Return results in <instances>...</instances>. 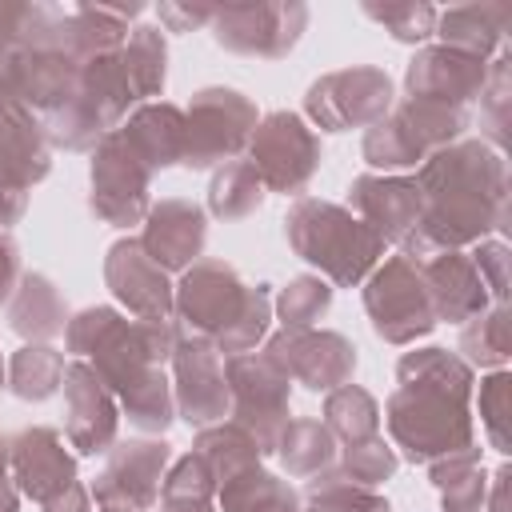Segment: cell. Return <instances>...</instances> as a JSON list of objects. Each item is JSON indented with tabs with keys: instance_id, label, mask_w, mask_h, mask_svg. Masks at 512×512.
<instances>
[{
	"instance_id": "1",
	"label": "cell",
	"mask_w": 512,
	"mask_h": 512,
	"mask_svg": "<svg viewBox=\"0 0 512 512\" xmlns=\"http://www.w3.org/2000/svg\"><path fill=\"white\" fill-rule=\"evenodd\" d=\"M72 352L96 356L92 372L108 384L136 428L164 432L172 420V396L160 376V364L172 356L176 336L168 320H120L112 308H88L68 324Z\"/></svg>"
},
{
	"instance_id": "2",
	"label": "cell",
	"mask_w": 512,
	"mask_h": 512,
	"mask_svg": "<svg viewBox=\"0 0 512 512\" xmlns=\"http://www.w3.org/2000/svg\"><path fill=\"white\" fill-rule=\"evenodd\" d=\"M424 208L408 236L412 256H440L504 224V160L484 144L440 148L416 180Z\"/></svg>"
},
{
	"instance_id": "3",
	"label": "cell",
	"mask_w": 512,
	"mask_h": 512,
	"mask_svg": "<svg viewBox=\"0 0 512 512\" xmlns=\"http://www.w3.org/2000/svg\"><path fill=\"white\" fill-rule=\"evenodd\" d=\"M468 368L444 348L408 352L400 360V392L388 400V424L412 460L464 452L472 424L464 412Z\"/></svg>"
},
{
	"instance_id": "4",
	"label": "cell",
	"mask_w": 512,
	"mask_h": 512,
	"mask_svg": "<svg viewBox=\"0 0 512 512\" xmlns=\"http://www.w3.org/2000/svg\"><path fill=\"white\" fill-rule=\"evenodd\" d=\"M176 304L196 340H208L216 352H248L268 328L264 284H240V276L220 260L196 264L184 276Z\"/></svg>"
},
{
	"instance_id": "5",
	"label": "cell",
	"mask_w": 512,
	"mask_h": 512,
	"mask_svg": "<svg viewBox=\"0 0 512 512\" xmlns=\"http://www.w3.org/2000/svg\"><path fill=\"white\" fill-rule=\"evenodd\" d=\"M288 244L316 268H324L336 284H356L372 260L380 256L384 240L356 216L324 200H300L288 216Z\"/></svg>"
},
{
	"instance_id": "6",
	"label": "cell",
	"mask_w": 512,
	"mask_h": 512,
	"mask_svg": "<svg viewBox=\"0 0 512 512\" xmlns=\"http://www.w3.org/2000/svg\"><path fill=\"white\" fill-rule=\"evenodd\" d=\"M256 132V108L232 92V88H204L196 92L188 116H184V144H180V164L188 168H208L232 160L244 140Z\"/></svg>"
},
{
	"instance_id": "7",
	"label": "cell",
	"mask_w": 512,
	"mask_h": 512,
	"mask_svg": "<svg viewBox=\"0 0 512 512\" xmlns=\"http://www.w3.org/2000/svg\"><path fill=\"white\" fill-rule=\"evenodd\" d=\"M228 400L236 424L256 440L260 452H272L288 428V376L268 352L228 360Z\"/></svg>"
},
{
	"instance_id": "8",
	"label": "cell",
	"mask_w": 512,
	"mask_h": 512,
	"mask_svg": "<svg viewBox=\"0 0 512 512\" xmlns=\"http://www.w3.org/2000/svg\"><path fill=\"white\" fill-rule=\"evenodd\" d=\"M364 304H368V316H372L376 332L392 344H404V340H412V336H420L436 324L420 264H412L408 256L388 260L372 276V284L364 292Z\"/></svg>"
},
{
	"instance_id": "9",
	"label": "cell",
	"mask_w": 512,
	"mask_h": 512,
	"mask_svg": "<svg viewBox=\"0 0 512 512\" xmlns=\"http://www.w3.org/2000/svg\"><path fill=\"white\" fill-rule=\"evenodd\" d=\"M252 168L272 192H300L320 164V140L292 112H272L248 140Z\"/></svg>"
},
{
	"instance_id": "10",
	"label": "cell",
	"mask_w": 512,
	"mask_h": 512,
	"mask_svg": "<svg viewBox=\"0 0 512 512\" xmlns=\"http://www.w3.org/2000/svg\"><path fill=\"white\" fill-rule=\"evenodd\" d=\"M12 460H16L20 488L44 512H88V496L76 484V468L52 428H28L12 444Z\"/></svg>"
},
{
	"instance_id": "11",
	"label": "cell",
	"mask_w": 512,
	"mask_h": 512,
	"mask_svg": "<svg viewBox=\"0 0 512 512\" xmlns=\"http://www.w3.org/2000/svg\"><path fill=\"white\" fill-rule=\"evenodd\" d=\"M392 104V84L380 68H348L316 80L308 88V116L328 128H356V124H380Z\"/></svg>"
},
{
	"instance_id": "12",
	"label": "cell",
	"mask_w": 512,
	"mask_h": 512,
	"mask_svg": "<svg viewBox=\"0 0 512 512\" xmlns=\"http://www.w3.org/2000/svg\"><path fill=\"white\" fill-rule=\"evenodd\" d=\"M148 168L136 160V152L120 140V132H108L92 160V208L100 220L128 228L148 208Z\"/></svg>"
},
{
	"instance_id": "13",
	"label": "cell",
	"mask_w": 512,
	"mask_h": 512,
	"mask_svg": "<svg viewBox=\"0 0 512 512\" xmlns=\"http://www.w3.org/2000/svg\"><path fill=\"white\" fill-rule=\"evenodd\" d=\"M308 20L304 4H228L212 12L216 40L244 56H284Z\"/></svg>"
},
{
	"instance_id": "14",
	"label": "cell",
	"mask_w": 512,
	"mask_h": 512,
	"mask_svg": "<svg viewBox=\"0 0 512 512\" xmlns=\"http://www.w3.org/2000/svg\"><path fill=\"white\" fill-rule=\"evenodd\" d=\"M268 356L276 360V368L288 376V380H300L308 384L312 392H328V388H344L352 368H356V352L344 336L336 332H312V328H300V332H280L272 344H268Z\"/></svg>"
},
{
	"instance_id": "15",
	"label": "cell",
	"mask_w": 512,
	"mask_h": 512,
	"mask_svg": "<svg viewBox=\"0 0 512 512\" xmlns=\"http://www.w3.org/2000/svg\"><path fill=\"white\" fill-rule=\"evenodd\" d=\"M176 360V404L188 424H212L228 412L224 360L208 340H184L172 348Z\"/></svg>"
},
{
	"instance_id": "16",
	"label": "cell",
	"mask_w": 512,
	"mask_h": 512,
	"mask_svg": "<svg viewBox=\"0 0 512 512\" xmlns=\"http://www.w3.org/2000/svg\"><path fill=\"white\" fill-rule=\"evenodd\" d=\"M164 460H168V448L156 444V440L120 444L112 452L104 476L96 480V500L104 508H128V512H140V508L156 504Z\"/></svg>"
},
{
	"instance_id": "17",
	"label": "cell",
	"mask_w": 512,
	"mask_h": 512,
	"mask_svg": "<svg viewBox=\"0 0 512 512\" xmlns=\"http://www.w3.org/2000/svg\"><path fill=\"white\" fill-rule=\"evenodd\" d=\"M484 60L456 52V48H428L408 68V92L412 100H436L464 108L472 96L484 92Z\"/></svg>"
},
{
	"instance_id": "18",
	"label": "cell",
	"mask_w": 512,
	"mask_h": 512,
	"mask_svg": "<svg viewBox=\"0 0 512 512\" xmlns=\"http://www.w3.org/2000/svg\"><path fill=\"white\" fill-rule=\"evenodd\" d=\"M104 276H108L112 292L140 320H168V312H172V288L164 280V268L148 260V252L140 248V240H120L108 252Z\"/></svg>"
},
{
	"instance_id": "19",
	"label": "cell",
	"mask_w": 512,
	"mask_h": 512,
	"mask_svg": "<svg viewBox=\"0 0 512 512\" xmlns=\"http://www.w3.org/2000/svg\"><path fill=\"white\" fill-rule=\"evenodd\" d=\"M64 400H68V440L96 456L116 440V408L108 388L88 364H68L64 368Z\"/></svg>"
},
{
	"instance_id": "20",
	"label": "cell",
	"mask_w": 512,
	"mask_h": 512,
	"mask_svg": "<svg viewBox=\"0 0 512 512\" xmlns=\"http://www.w3.org/2000/svg\"><path fill=\"white\" fill-rule=\"evenodd\" d=\"M352 208L360 212V220L380 236V240H408L424 196L416 188V180H388V176H360L352 184Z\"/></svg>"
},
{
	"instance_id": "21",
	"label": "cell",
	"mask_w": 512,
	"mask_h": 512,
	"mask_svg": "<svg viewBox=\"0 0 512 512\" xmlns=\"http://www.w3.org/2000/svg\"><path fill=\"white\" fill-rule=\"evenodd\" d=\"M140 248L164 272L192 264L204 248V212L188 200H160L148 212V228H144Z\"/></svg>"
},
{
	"instance_id": "22",
	"label": "cell",
	"mask_w": 512,
	"mask_h": 512,
	"mask_svg": "<svg viewBox=\"0 0 512 512\" xmlns=\"http://www.w3.org/2000/svg\"><path fill=\"white\" fill-rule=\"evenodd\" d=\"M48 172V148L44 132L28 116L24 104L4 100L0 104V184L24 192Z\"/></svg>"
},
{
	"instance_id": "23",
	"label": "cell",
	"mask_w": 512,
	"mask_h": 512,
	"mask_svg": "<svg viewBox=\"0 0 512 512\" xmlns=\"http://www.w3.org/2000/svg\"><path fill=\"white\" fill-rule=\"evenodd\" d=\"M420 276H424V288H428L432 316L468 320V316H476V312L484 308V300H488L476 264L464 260V256H456V252H440L432 264L420 268Z\"/></svg>"
},
{
	"instance_id": "24",
	"label": "cell",
	"mask_w": 512,
	"mask_h": 512,
	"mask_svg": "<svg viewBox=\"0 0 512 512\" xmlns=\"http://www.w3.org/2000/svg\"><path fill=\"white\" fill-rule=\"evenodd\" d=\"M120 140L136 152V160L156 172L180 160V144H184V112L176 104H144L132 112V120L124 128H116Z\"/></svg>"
},
{
	"instance_id": "25",
	"label": "cell",
	"mask_w": 512,
	"mask_h": 512,
	"mask_svg": "<svg viewBox=\"0 0 512 512\" xmlns=\"http://www.w3.org/2000/svg\"><path fill=\"white\" fill-rule=\"evenodd\" d=\"M504 20H508L504 4H464V8H452L440 20L444 48H456V52H468V56L484 60V52L492 44H500Z\"/></svg>"
},
{
	"instance_id": "26",
	"label": "cell",
	"mask_w": 512,
	"mask_h": 512,
	"mask_svg": "<svg viewBox=\"0 0 512 512\" xmlns=\"http://www.w3.org/2000/svg\"><path fill=\"white\" fill-rule=\"evenodd\" d=\"M12 328L20 336H32V340H48L56 332H64V300L60 292L52 288V280L44 276H28L12 300V312H8Z\"/></svg>"
},
{
	"instance_id": "27",
	"label": "cell",
	"mask_w": 512,
	"mask_h": 512,
	"mask_svg": "<svg viewBox=\"0 0 512 512\" xmlns=\"http://www.w3.org/2000/svg\"><path fill=\"white\" fill-rule=\"evenodd\" d=\"M220 504L224 512H296V496L280 476L244 468L220 484Z\"/></svg>"
},
{
	"instance_id": "28",
	"label": "cell",
	"mask_w": 512,
	"mask_h": 512,
	"mask_svg": "<svg viewBox=\"0 0 512 512\" xmlns=\"http://www.w3.org/2000/svg\"><path fill=\"white\" fill-rule=\"evenodd\" d=\"M328 428L340 432L352 444H364L372 436H380V416H376V400L356 388V384H344L340 392L328 396Z\"/></svg>"
},
{
	"instance_id": "29",
	"label": "cell",
	"mask_w": 512,
	"mask_h": 512,
	"mask_svg": "<svg viewBox=\"0 0 512 512\" xmlns=\"http://www.w3.org/2000/svg\"><path fill=\"white\" fill-rule=\"evenodd\" d=\"M276 448H280V460L288 464V472H296V476H308L332 460V436L316 420H288Z\"/></svg>"
},
{
	"instance_id": "30",
	"label": "cell",
	"mask_w": 512,
	"mask_h": 512,
	"mask_svg": "<svg viewBox=\"0 0 512 512\" xmlns=\"http://www.w3.org/2000/svg\"><path fill=\"white\" fill-rule=\"evenodd\" d=\"M64 384V356L52 348H24L12 360V392L24 400H44Z\"/></svg>"
},
{
	"instance_id": "31",
	"label": "cell",
	"mask_w": 512,
	"mask_h": 512,
	"mask_svg": "<svg viewBox=\"0 0 512 512\" xmlns=\"http://www.w3.org/2000/svg\"><path fill=\"white\" fill-rule=\"evenodd\" d=\"M260 176L252 164H228L216 180H212V192H208V204L216 216L224 220H236V216H248L256 204H260Z\"/></svg>"
},
{
	"instance_id": "32",
	"label": "cell",
	"mask_w": 512,
	"mask_h": 512,
	"mask_svg": "<svg viewBox=\"0 0 512 512\" xmlns=\"http://www.w3.org/2000/svg\"><path fill=\"white\" fill-rule=\"evenodd\" d=\"M432 480H436V488H440L448 512H472V508L484 500V476H480V468H476V452H472V448H464L456 460L440 464V468L432 472Z\"/></svg>"
},
{
	"instance_id": "33",
	"label": "cell",
	"mask_w": 512,
	"mask_h": 512,
	"mask_svg": "<svg viewBox=\"0 0 512 512\" xmlns=\"http://www.w3.org/2000/svg\"><path fill=\"white\" fill-rule=\"evenodd\" d=\"M328 300H332V288L316 276H300L292 280L284 292H280V320H284V332H300V328H312L324 312H328Z\"/></svg>"
},
{
	"instance_id": "34",
	"label": "cell",
	"mask_w": 512,
	"mask_h": 512,
	"mask_svg": "<svg viewBox=\"0 0 512 512\" xmlns=\"http://www.w3.org/2000/svg\"><path fill=\"white\" fill-rule=\"evenodd\" d=\"M372 20H380L396 40H424L436 24V12L428 4H364Z\"/></svg>"
},
{
	"instance_id": "35",
	"label": "cell",
	"mask_w": 512,
	"mask_h": 512,
	"mask_svg": "<svg viewBox=\"0 0 512 512\" xmlns=\"http://www.w3.org/2000/svg\"><path fill=\"white\" fill-rule=\"evenodd\" d=\"M504 308H496L492 316H476V328L464 332V348L472 360L480 364H500L508 356V324H504Z\"/></svg>"
},
{
	"instance_id": "36",
	"label": "cell",
	"mask_w": 512,
	"mask_h": 512,
	"mask_svg": "<svg viewBox=\"0 0 512 512\" xmlns=\"http://www.w3.org/2000/svg\"><path fill=\"white\" fill-rule=\"evenodd\" d=\"M392 468H396V456H392V448L380 436L348 448V476L356 484H376V480L392 476Z\"/></svg>"
},
{
	"instance_id": "37",
	"label": "cell",
	"mask_w": 512,
	"mask_h": 512,
	"mask_svg": "<svg viewBox=\"0 0 512 512\" xmlns=\"http://www.w3.org/2000/svg\"><path fill=\"white\" fill-rule=\"evenodd\" d=\"M484 424H488V432H492V440H496V448L500 452H508V436H504V412H508V376L500 372V376H492L488 384H484Z\"/></svg>"
},
{
	"instance_id": "38",
	"label": "cell",
	"mask_w": 512,
	"mask_h": 512,
	"mask_svg": "<svg viewBox=\"0 0 512 512\" xmlns=\"http://www.w3.org/2000/svg\"><path fill=\"white\" fill-rule=\"evenodd\" d=\"M212 12L216 8H176V4H164L160 8V20H168L176 32H188V28L204 24V20H212Z\"/></svg>"
},
{
	"instance_id": "39",
	"label": "cell",
	"mask_w": 512,
	"mask_h": 512,
	"mask_svg": "<svg viewBox=\"0 0 512 512\" xmlns=\"http://www.w3.org/2000/svg\"><path fill=\"white\" fill-rule=\"evenodd\" d=\"M16 272H20V256H16V244L0 232V300L12 292L16 284Z\"/></svg>"
},
{
	"instance_id": "40",
	"label": "cell",
	"mask_w": 512,
	"mask_h": 512,
	"mask_svg": "<svg viewBox=\"0 0 512 512\" xmlns=\"http://www.w3.org/2000/svg\"><path fill=\"white\" fill-rule=\"evenodd\" d=\"M20 212H24V192H16V188L0 184V228L16 224V220H20Z\"/></svg>"
},
{
	"instance_id": "41",
	"label": "cell",
	"mask_w": 512,
	"mask_h": 512,
	"mask_svg": "<svg viewBox=\"0 0 512 512\" xmlns=\"http://www.w3.org/2000/svg\"><path fill=\"white\" fill-rule=\"evenodd\" d=\"M164 512H212L208 504H180V500H164Z\"/></svg>"
},
{
	"instance_id": "42",
	"label": "cell",
	"mask_w": 512,
	"mask_h": 512,
	"mask_svg": "<svg viewBox=\"0 0 512 512\" xmlns=\"http://www.w3.org/2000/svg\"><path fill=\"white\" fill-rule=\"evenodd\" d=\"M0 512H16V496H12V488L0 480Z\"/></svg>"
},
{
	"instance_id": "43",
	"label": "cell",
	"mask_w": 512,
	"mask_h": 512,
	"mask_svg": "<svg viewBox=\"0 0 512 512\" xmlns=\"http://www.w3.org/2000/svg\"><path fill=\"white\" fill-rule=\"evenodd\" d=\"M4 464H8V440L0 436V480H4Z\"/></svg>"
},
{
	"instance_id": "44",
	"label": "cell",
	"mask_w": 512,
	"mask_h": 512,
	"mask_svg": "<svg viewBox=\"0 0 512 512\" xmlns=\"http://www.w3.org/2000/svg\"><path fill=\"white\" fill-rule=\"evenodd\" d=\"M504 480H508V472H504ZM504 480H500V492H504ZM496 512H504V496H496Z\"/></svg>"
},
{
	"instance_id": "45",
	"label": "cell",
	"mask_w": 512,
	"mask_h": 512,
	"mask_svg": "<svg viewBox=\"0 0 512 512\" xmlns=\"http://www.w3.org/2000/svg\"><path fill=\"white\" fill-rule=\"evenodd\" d=\"M104 512H128V508H104Z\"/></svg>"
}]
</instances>
